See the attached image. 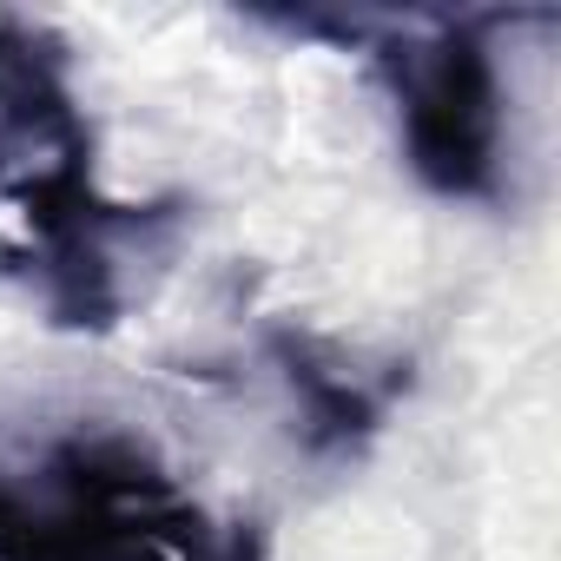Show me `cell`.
<instances>
[{
    "mask_svg": "<svg viewBox=\"0 0 561 561\" xmlns=\"http://www.w3.org/2000/svg\"><path fill=\"white\" fill-rule=\"evenodd\" d=\"M397 113H403V152L416 179L443 198H495L502 185V80L489 47L443 21L430 41H403L383 54Z\"/></svg>",
    "mask_w": 561,
    "mask_h": 561,
    "instance_id": "6da1fadb",
    "label": "cell"
}]
</instances>
